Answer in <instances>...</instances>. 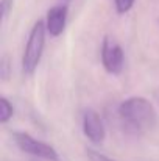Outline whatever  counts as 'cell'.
<instances>
[{"mask_svg":"<svg viewBox=\"0 0 159 161\" xmlns=\"http://www.w3.org/2000/svg\"><path fill=\"white\" fill-rule=\"evenodd\" d=\"M119 119L128 135L140 136L156 127L158 111L148 99L133 96L119 105Z\"/></svg>","mask_w":159,"mask_h":161,"instance_id":"obj_1","label":"cell"},{"mask_svg":"<svg viewBox=\"0 0 159 161\" xmlns=\"http://www.w3.org/2000/svg\"><path fill=\"white\" fill-rule=\"evenodd\" d=\"M45 24L42 20H38L28 36L24 56H22V69L25 75H33L34 70L39 66V61L44 53V46H45Z\"/></svg>","mask_w":159,"mask_h":161,"instance_id":"obj_2","label":"cell"},{"mask_svg":"<svg viewBox=\"0 0 159 161\" xmlns=\"http://www.w3.org/2000/svg\"><path fill=\"white\" fill-rule=\"evenodd\" d=\"M13 141L24 153H28V155L41 158V160L59 161L58 152L50 144H47L44 141H39V139L33 138L31 135H28L25 131H14L13 133Z\"/></svg>","mask_w":159,"mask_h":161,"instance_id":"obj_3","label":"cell"},{"mask_svg":"<svg viewBox=\"0 0 159 161\" xmlns=\"http://www.w3.org/2000/svg\"><path fill=\"white\" fill-rule=\"evenodd\" d=\"M102 64L106 69L108 74L111 75H119L123 69L125 64V55H123V49L109 36H106L102 42Z\"/></svg>","mask_w":159,"mask_h":161,"instance_id":"obj_4","label":"cell"},{"mask_svg":"<svg viewBox=\"0 0 159 161\" xmlns=\"http://www.w3.org/2000/svg\"><path fill=\"white\" fill-rule=\"evenodd\" d=\"M83 133L94 144H102L106 138V128L103 119L92 108H87L83 113Z\"/></svg>","mask_w":159,"mask_h":161,"instance_id":"obj_5","label":"cell"},{"mask_svg":"<svg viewBox=\"0 0 159 161\" xmlns=\"http://www.w3.org/2000/svg\"><path fill=\"white\" fill-rule=\"evenodd\" d=\"M67 22V6L66 5H55L49 9L47 19H45V28L50 33V36L62 35Z\"/></svg>","mask_w":159,"mask_h":161,"instance_id":"obj_6","label":"cell"},{"mask_svg":"<svg viewBox=\"0 0 159 161\" xmlns=\"http://www.w3.org/2000/svg\"><path fill=\"white\" fill-rule=\"evenodd\" d=\"M13 114H14L13 103L6 97H2L0 99V122L2 124H6L9 119H13Z\"/></svg>","mask_w":159,"mask_h":161,"instance_id":"obj_7","label":"cell"},{"mask_svg":"<svg viewBox=\"0 0 159 161\" xmlns=\"http://www.w3.org/2000/svg\"><path fill=\"white\" fill-rule=\"evenodd\" d=\"M0 77H2L3 81H8L9 77H11V63H9L8 55L2 56V61H0Z\"/></svg>","mask_w":159,"mask_h":161,"instance_id":"obj_8","label":"cell"},{"mask_svg":"<svg viewBox=\"0 0 159 161\" xmlns=\"http://www.w3.org/2000/svg\"><path fill=\"white\" fill-rule=\"evenodd\" d=\"M114 3H115L117 13H119V14H125V13H128V11L133 8L134 0H114Z\"/></svg>","mask_w":159,"mask_h":161,"instance_id":"obj_9","label":"cell"},{"mask_svg":"<svg viewBox=\"0 0 159 161\" xmlns=\"http://www.w3.org/2000/svg\"><path fill=\"white\" fill-rule=\"evenodd\" d=\"M86 155H87L89 161H115V160H111L109 157H106L103 153H100V152H97V150H92V149H87Z\"/></svg>","mask_w":159,"mask_h":161,"instance_id":"obj_10","label":"cell"},{"mask_svg":"<svg viewBox=\"0 0 159 161\" xmlns=\"http://www.w3.org/2000/svg\"><path fill=\"white\" fill-rule=\"evenodd\" d=\"M11 8H13V0H2V19H3V22H6Z\"/></svg>","mask_w":159,"mask_h":161,"instance_id":"obj_11","label":"cell"}]
</instances>
